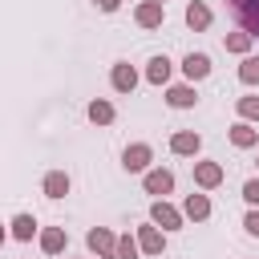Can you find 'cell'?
Returning a JSON list of instances; mask_svg holds the SVG:
<instances>
[{
    "mask_svg": "<svg viewBox=\"0 0 259 259\" xmlns=\"http://www.w3.org/2000/svg\"><path fill=\"white\" fill-rule=\"evenodd\" d=\"M85 243H89V251L101 255V259H113V255H117V235L105 231V227H93V231L85 235Z\"/></svg>",
    "mask_w": 259,
    "mask_h": 259,
    "instance_id": "cell-1",
    "label": "cell"
},
{
    "mask_svg": "<svg viewBox=\"0 0 259 259\" xmlns=\"http://www.w3.org/2000/svg\"><path fill=\"white\" fill-rule=\"evenodd\" d=\"M150 158H154V150H150L146 142H134V146H125L121 166H125V170H134V174H142V170H150Z\"/></svg>",
    "mask_w": 259,
    "mask_h": 259,
    "instance_id": "cell-2",
    "label": "cell"
},
{
    "mask_svg": "<svg viewBox=\"0 0 259 259\" xmlns=\"http://www.w3.org/2000/svg\"><path fill=\"white\" fill-rule=\"evenodd\" d=\"M150 219H154V227H162V231H178V227H182V210H174L166 198H158V202H154Z\"/></svg>",
    "mask_w": 259,
    "mask_h": 259,
    "instance_id": "cell-3",
    "label": "cell"
},
{
    "mask_svg": "<svg viewBox=\"0 0 259 259\" xmlns=\"http://www.w3.org/2000/svg\"><path fill=\"white\" fill-rule=\"evenodd\" d=\"M231 8H235V16H239V24H243L251 36H259V0H235Z\"/></svg>",
    "mask_w": 259,
    "mask_h": 259,
    "instance_id": "cell-4",
    "label": "cell"
},
{
    "mask_svg": "<svg viewBox=\"0 0 259 259\" xmlns=\"http://www.w3.org/2000/svg\"><path fill=\"white\" fill-rule=\"evenodd\" d=\"M109 81H113V89H117V93H134L138 73H134V65H130V61H117V65H113V73H109Z\"/></svg>",
    "mask_w": 259,
    "mask_h": 259,
    "instance_id": "cell-5",
    "label": "cell"
},
{
    "mask_svg": "<svg viewBox=\"0 0 259 259\" xmlns=\"http://www.w3.org/2000/svg\"><path fill=\"white\" fill-rule=\"evenodd\" d=\"M194 182H198L202 190H214V186L223 182V166H219V162H194Z\"/></svg>",
    "mask_w": 259,
    "mask_h": 259,
    "instance_id": "cell-6",
    "label": "cell"
},
{
    "mask_svg": "<svg viewBox=\"0 0 259 259\" xmlns=\"http://www.w3.org/2000/svg\"><path fill=\"white\" fill-rule=\"evenodd\" d=\"M134 16H138V24H142V28H158L166 12H162V0H146V4H138V12H134Z\"/></svg>",
    "mask_w": 259,
    "mask_h": 259,
    "instance_id": "cell-7",
    "label": "cell"
},
{
    "mask_svg": "<svg viewBox=\"0 0 259 259\" xmlns=\"http://www.w3.org/2000/svg\"><path fill=\"white\" fill-rule=\"evenodd\" d=\"M170 190H174L170 170H146V194H170Z\"/></svg>",
    "mask_w": 259,
    "mask_h": 259,
    "instance_id": "cell-8",
    "label": "cell"
},
{
    "mask_svg": "<svg viewBox=\"0 0 259 259\" xmlns=\"http://www.w3.org/2000/svg\"><path fill=\"white\" fill-rule=\"evenodd\" d=\"M186 24H190L194 32L210 28V8H206L202 0H190V4H186Z\"/></svg>",
    "mask_w": 259,
    "mask_h": 259,
    "instance_id": "cell-9",
    "label": "cell"
},
{
    "mask_svg": "<svg viewBox=\"0 0 259 259\" xmlns=\"http://www.w3.org/2000/svg\"><path fill=\"white\" fill-rule=\"evenodd\" d=\"M182 73H186L190 81H202V77L210 73V57H206V53H190V57L182 61Z\"/></svg>",
    "mask_w": 259,
    "mask_h": 259,
    "instance_id": "cell-10",
    "label": "cell"
},
{
    "mask_svg": "<svg viewBox=\"0 0 259 259\" xmlns=\"http://www.w3.org/2000/svg\"><path fill=\"white\" fill-rule=\"evenodd\" d=\"M198 146H202V138H198L194 130H178V134L170 138V150H174V154H198Z\"/></svg>",
    "mask_w": 259,
    "mask_h": 259,
    "instance_id": "cell-11",
    "label": "cell"
},
{
    "mask_svg": "<svg viewBox=\"0 0 259 259\" xmlns=\"http://www.w3.org/2000/svg\"><path fill=\"white\" fill-rule=\"evenodd\" d=\"M138 247L146 251V255H162V231L158 227H138Z\"/></svg>",
    "mask_w": 259,
    "mask_h": 259,
    "instance_id": "cell-12",
    "label": "cell"
},
{
    "mask_svg": "<svg viewBox=\"0 0 259 259\" xmlns=\"http://www.w3.org/2000/svg\"><path fill=\"white\" fill-rule=\"evenodd\" d=\"M45 194L49 198H65L69 194V174L65 170H49L45 174Z\"/></svg>",
    "mask_w": 259,
    "mask_h": 259,
    "instance_id": "cell-13",
    "label": "cell"
},
{
    "mask_svg": "<svg viewBox=\"0 0 259 259\" xmlns=\"http://www.w3.org/2000/svg\"><path fill=\"white\" fill-rule=\"evenodd\" d=\"M182 214L194 219V223H202V219L210 214V198H206V194H190V198L182 202Z\"/></svg>",
    "mask_w": 259,
    "mask_h": 259,
    "instance_id": "cell-14",
    "label": "cell"
},
{
    "mask_svg": "<svg viewBox=\"0 0 259 259\" xmlns=\"http://www.w3.org/2000/svg\"><path fill=\"white\" fill-rule=\"evenodd\" d=\"M166 101H170V105H174V109H190V105H194V101H198V93H194V89H190V85H174V89H170V93H166Z\"/></svg>",
    "mask_w": 259,
    "mask_h": 259,
    "instance_id": "cell-15",
    "label": "cell"
},
{
    "mask_svg": "<svg viewBox=\"0 0 259 259\" xmlns=\"http://www.w3.org/2000/svg\"><path fill=\"white\" fill-rule=\"evenodd\" d=\"M231 142H235L239 150H251V146L259 142V134H255L247 121H235V125H231Z\"/></svg>",
    "mask_w": 259,
    "mask_h": 259,
    "instance_id": "cell-16",
    "label": "cell"
},
{
    "mask_svg": "<svg viewBox=\"0 0 259 259\" xmlns=\"http://www.w3.org/2000/svg\"><path fill=\"white\" fill-rule=\"evenodd\" d=\"M40 251H45V255H57V251H65V231H61V227H49V231H40Z\"/></svg>",
    "mask_w": 259,
    "mask_h": 259,
    "instance_id": "cell-17",
    "label": "cell"
},
{
    "mask_svg": "<svg viewBox=\"0 0 259 259\" xmlns=\"http://www.w3.org/2000/svg\"><path fill=\"white\" fill-rule=\"evenodd\" d=\"M146 81H150V85H166V81H170V61H166V57H154L150 69H146Z\"/></svg>",
    "mask_w": 259,
    "mask_h": 259,
    "instance_id": "cell-18",
    "label": "cell"
},
{
    "mask_svg": "<svg viewBox=\"0 0 259 259\" xmlns=\"http://www.w3.org/2000/svg\"><path fill=\"white\" fill-rule=\"evenodd\" d=\"M32 235H36V219H32V214H16V219H12V239L28 243Z\"/></svg>",
    "mask_w": 259,
    "mask_h": 259,
    "instance_id": "cell-19",
    "label": "cell"
},
{
    "mask_svg": "<svg viewBox=\"0 0 259 259\" xmlns=\"http://www.w3.org/2000/svg\"><path fill=\"white\" fill-rule=\"evenodd\" d=\"M251 45H255V36H251L247 28H243V32H231V36H227V53H239V57H247V53H251Z\"/></svg>",
    "mask_w": 259,
    "mask_h": 259,
    "instance_id": "cell-20",
    "label": "cell"
},
{
    "mask_svg": "<svg viewBox=\"0 0 259 259\" xmlns=\"http://www.w3.org/2000/svg\"><path fill=\"white\" fill-rule=\"evenodd\" d=\"M89 121L109 125V121H113V105H109V101H101V97H97V101H89Z\"/></svg>",
    "mask_w": 259,
    "mask_h": 259,
    "instance_id": "cell-21",
    "label": "cell"
},
{
    "mask_svg": "<svg viewBox=\"0 0 259 259\" xmlns=\"http://www.w3.org/2000/svg\"><path fill=\"white\" fill-rule=\"evenodd\" d=\"M239 81H243V85H259V57H243V65H239Z\"/></svg>",
    "mask_w": 259,
    "mask_h": 259,
    "instance_id": "cell-22",
    "label": "cell"
},
{
    "mask_svg": "<svg viewBox=\"0 0 259 259\" xmlns=\"http://www.w3.org/2000/svg\"><path fill=\"white\" fill-rule=\"evenodd\" d=\"M235 109H239V117H243V121H259V97H239V101H235Z\"/></svg>",
    "mask_w": 259,
    "mask_h": 259,
    "instance_id": "cell-23",
    "label": "cell"
},
{
    "mask_svg": "<svg viewBox=\"0 0 259 259\" xmlns=\"http://www.w3.org/2000/svg\"><path fill=\"white\" fill-rule=\"evenodd\" d=\"M142 255V247H138V239H130V235H121L117 239V255L113 259H138Z\"/></svg>",
    "mask_w": 259,
    "mask_h": 259,
    "instance_id": "cell-24",
    "label": "cell"
},
{
    "mask_svg": "<svg viewBox=\"0 0 259 259\" xmlns=\"http://www.w3.org/2000/svg\"><path fill=\"white\" fill-rule=\"evenodd\" d=\"M243 198H247L251 206H259V178H247V182H243Z\"/></svg>",
    "mask_w": 259,
    "mask_h": 259,
    "instance_id": "cell-25",
    "label": "cell"
},
{
    "mask_svg": "<svg viewBox=\"0 0 259 259\" xmlns=\"http://www.w3.org/2000/svg\"><path fill=\"white\" fill-rule=\"evenodd\" d=\"M243 227H247V235H255V239H259V210H251V214L243 219Z\"/></svg>",
    "mask_w": 259,
    "mask_h": 259,
    "instance_id": "cell-26",
    "label": "cell"
},
{
    "mask_svg": "<svg viewBox=\"0 0 259 259\" xmlns=\"http://www.w3.org/2000/svg\"><path fill=\"white\" fill-rule=\"evenodd\" d=\"M117 4H121V0H97V8H101V12H113Z\"/></svg>",
    "mask_w": 259,
    "mask_h": 259,
    "instance_id": "cell-27",
    "label": "cell"
},
{
    "mask_svg": "<svg viewBox=\"0 0 259 259\" xmlns=\"http://www.w3.org/2000/svg\"><path fill=\"white\" fill-rule=\"evenodd\" d=\"M4 239H8V231H4V227H0V247H4Z\"/></svg>",
    "mask_w": 259,
    "mask_h": 259,
    "instance_id": "cell-28",
    "label": "cell"
},
{
    "mask_svg": "<svg viewBox=\"0 0 259 259\" xmlns=\"http://www.w3.org/2000/svg\"><path fill=\"white\" fill-rule=\"evenodd\" d=\"M231 4H235V0H231Z\"/></svg>",
    "mask_w": 259,
    "mask_h": 259,
    "instance_id": "cell-29",
    "label": "cell"
}]
</instances>
